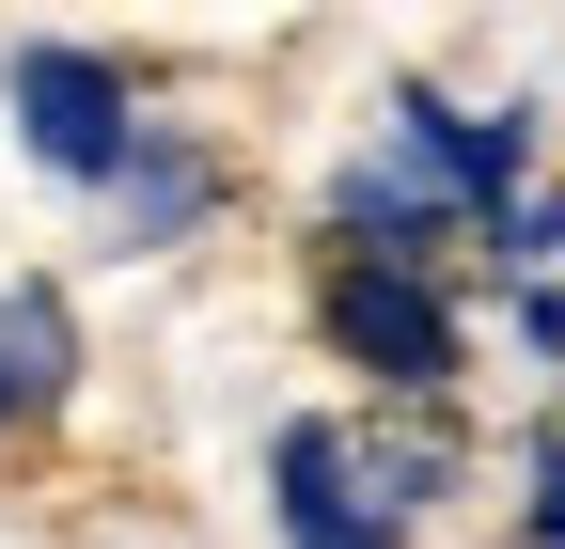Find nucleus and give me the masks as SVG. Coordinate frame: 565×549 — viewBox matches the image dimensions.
<instances>
[{
    "label": "nucleus",
    "instance_id": "0eeeda50",
    "mask_svg": "<svg viewBox=\"0 0 565 549\" xmlns=\"http://www.w3.org/2000/svg\"><path fill=\"white\" fill-rule=\"evenodd\" d=\"M534 549H565V455H534Z\"/></svg>",
    "mask_w": 565,
    "mask_h": 549
},
{
    "label": "nucleus",
    "instance_id": "f03ea898",
    "mask_svg": "<svg viewBox=\"0 0 565 549\" xmlns=\"http://www.w3.org/2000/svg\"><path fill=\"white\" fill-rule=\"evenodd\" d=\"M315 330L377 392H440L456 377V299L424 283V267H330V283H315Z\"/></svg>",
    "mask_w": 565,
    "mask_h": 549
},
{
    "label": "nucleus",
    "instance_id": "7ed1b4c3",
    "mask_svg": "<svg viewBox=\"0 0 565 549\" xmlns=\"http://www.w3.org/2000/svg\"><path fill=\"white\" fill-rule=\"evenodd\" d=\"M267 503H282V534H299V549H393L377 471L345 455L330 424H282V440H267Z\"/></svg>",
    "mask_w": 565,
    "mask_h": 549
},
{
    "label": "nucleus",
    "instance_id": "423d86ee",
    "mask_svg": "<svg viewBox=\"0 0 565 549\" xmlns=\"http://www.w3.org/2000/svg\"><path fill=\"white\" fill-rule=\"evenodd\" d=\"M0 346H17V392H63V362H79V314L32 283V299H0Z\"/></svg>",
    "mask_w": 565,
    "mask_h": 549
},
{
    "label": "nucleus",
    "instance_id": "20e7f679",
    "mask_svg": "<svg viewBox=\"0 0 565 549\" xmlns=\"http://www.w3.org/2000/svg\"><path fill=\"white\" fill-rule=\"evenodd\" d=\"M330 220H345V267H424V251H440V204H424L408 173H377V158L330 189Z\"/></svg>",
    "mask_w": 565,
    "mask_h": 549
},
{
    "label": "nucleus",
    "instance_id": "6e6552de",
    "mask_svg": "<svg viewBox=\"0 0 565 549\" xmlns=\"http://www.w3.org/2000/svg\"><path fill=\"white\" fill-rule=\"evenodd\" d=\"M0 408H32V392H17V346H0Z\"/></svg>",
    "mask_w": 565,
    "mask_h": 549
},
{
    "label": "nucleus",
    "instance_id": "39448f33",
    "mask_svg": "<svg viewBox=\"0 0 565 549\" xmlns=\"http://www.w3.org/2000/svg\"><path fill=\"white\" fill-rule=\"evenodd\" d=\"M126 204H141V236H189L204 204H221V173H204L189 142H158V126H141V158H126Z\"/></svg>",
    "mask_w": 565,
    "mask_h": 549
},
{
    "label": "nucleus",
    "instance_id": "f257e3e1",
    "mask_svg": "<svg viewBox=\"0 0 565 549\" xmlns=\"http://www.w3.org/2000/svg\"><path fill=\"white\" fill-rule=\"evenodd\" d=\"M17 142L47 173H79V189H126L141 158V79L110 47H17Z\"/></svg>",
    "mask_w": 565,
    "mask_h": 549
}]
</instances>
